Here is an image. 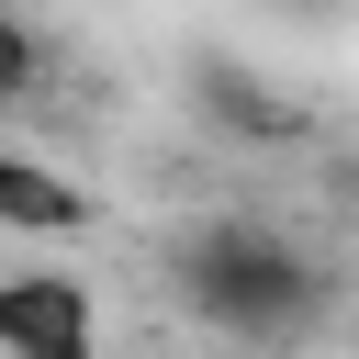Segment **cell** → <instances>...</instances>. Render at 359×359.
Returning <instances> with one entry per match:
<instances>
[{
    "instance_id": "cell-1",
    "label": "cell",
    "mask_w": 359,
    "mask_h": 359,
    "mask_svg": "<svg viewBox=\"0 0 359 359\" xmlns=\"http://www.w3.org/2000/svg\"><path fill=\"white\" fill-rule=\"evenodd\" d=\"M168 269H180V303H191L202 325L247 337V348H292V337L325 314V258H314L303 236L258 224V213H213V224H191Z\"/></svg>"
},
{
    "instance_id": "cell-2",
    "label": "cell",
    "mask_w": 359,
    "mask_h": 359,
    "mask_svg": "<svg viewBox=\"0 0 359 359\" xmlns=\"http://www.w3.org/2000/svg\"><path fill=\"white\" fill-rule=\"evenodd\" d=\"M0 359H101V303L79 269H0Z\"/></svg>"
},
{
    "instance_id": "cell-3",
    "label": "cell",
    "mask_w": 359,
    "mask_h": 359,
    "mask_svg": "<svg viewBox=\"0 0 359 359\" xmlns=\"http://www.w3.org/2000/svg\"><path fill=\"white\" fill-rule=\"evenodd\" d=\"M90 224V180H67L34 146H0V236H79Z\"/></svg>"
},
{
    "instance_id": "cell-4",
    "label": "cell",
    "mask_w": 359,
    "mask_h": 359,
    "mask_svg": "<svg viewBox=\"0 0 359 359\" xmlns=\"http://www.w3.org/2000/svg\"><path fill=\"white\" fill-rule=\"evenodd\" d=\"M34 67H45V56H34V34H22V22H0V90H34Z\"/></svg>"
}]
</instances>
